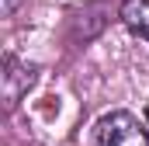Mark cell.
<instances>
[{
	"label": "cell",
	"instance_id": "1",
	"mask_svg": "<svg viewBox=\"0 0 149 146\" xmlns=\"http://www.w3.org/2000/svg\"><path fill=\"white\" fill-rule=\"evenodd\" d=\"M94 146H149V132L132 111H111L101 118Z\"/></svg>",
	"mask_w": 149,
	"mask_h": 146
},
{
	"label": "cell",
	"instance_id": "2",
	"mask_svg": "<svg viewBox=\"0 0 149 146\" xmlns=\"http://www.w3.org/2000/svg\"><path fill=\"white\" fill-rule=\"evenodd\" d=\"M0 80H3V108H14V105L28 94V87L35 84V66H28V63L7 56V59H3Z\"/></svg>",
	"mask_w": 149,
	"mask_h": 146
},
{
	"label": "cell",
	"instance_id": "3",
	"mask_svg": "<svg viewBox=\"0 0 149 146\" xmlns=\"http://www.w3.org/2000/svg\"><path fill=\"white\" fill-rule=\"evenodd\" d=\"M118 14H121V21H125L135 35L149 38V0H125Z\"/></svg>",
	"mask_w": 149,
	"mask_h": 146
},
{
	"label": "cell",
	"instance_id": "4",
	"mask_svg": "<svg viewBox=\"0 0 149 146\" xmlns=\"http://www.w3.org/2000/svg\"><path fill=\"white\" fill-rule=\"evenodd\" d=\"M0 4H3V14H14V11L24 4V0H0Z\"/></svg>",
	"mask_w": 149,
	"mask_h": 146
},
{
	"label": "cell",
	"instance_id": "5",
	"mask_svg": "<svg viewBox=\"0 0 149 146\" xmlns=\"http://www.w3.org/2000/svg\"><path fill=\"white\" fill-rule=\"evenodd\" d=\"M146 118H149V108H146Z\"/></svg>",
	"mask_w": 149,
	"mask_h": 146
}]
</instances>
